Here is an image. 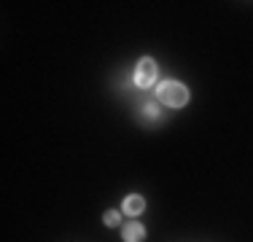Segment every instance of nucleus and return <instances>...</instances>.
Listing matches in <instances>:
<instances>
[{
  "label": "nucleus",
  "mask_w": 253,
  "mask_h": 242,
  "mask_svg": "<svg viewBox=\"0 0 253 242\" xmlns=\"http://www.w3.org/2000/svg\"><path fill=\"white\" fill-rule=\"evenodd\" d=\"M156 73H159V70H156L154 59L151 57H143L140 62H137V68H135V83L140 89H148L156 81Z\"/></svg>",
  "instance_id": "f03ea898"
},
{
  "label": "nucleus",
  "mask_w": 253,
  "mask_h": 242,
  "mask_svg": "<svg viewBox=\"0 0 253 242\" xmlns=\"http://www.w3.org/2000/svg\"><path fill=\"white\" fill-rule=\"evenodd\" d=\"M122 237H124V242H143V240H146V229H143L137 221H129L124 226Z\"/></svg>",
  "instance_id": "20e7f679"
},
{
  "label": "nucleus",
  "mask_w": 253,
  "mask_h": 242,
  "mask_svg": "<svg viewBox=\"0 0 253 242\" xmlns=\"http://www.w3.org/2000/svg\"><path fill=\"white\" fill-rule=\"evenodd\" d=\"M140 113H143V121H148V124H154V121L162 119L159 105H156V102H146V105L140 108Z\"/></svg>",
  "instance_id": "39448f33"
},
{
  "label": "nucleus",
  "mask_w": 253,
  "mask_h": 242,
  "mask_svg": "<svg viewBox=\"0 0 253 242\" xmlns=\"http://www.w3.org/2000/svg\"><path fill=\"white\" fill-rule=\"evenodd\" d=\"M102 221H105V226H119V223H122V213H119V210H108L105 215H102Z\"/></svg>",
  "instance_id": "423d86ee"
},
{
  "label": "nucleus",
  "mask_w": 253,
  "mask_h": 242,
  "mask_svg": "<svg viewBox=\"0 0 253 242\" xmlns=\"http://www.w3.org/2000/svg\"><path fill=\"white\" fill-rule=\"evenodd\" d=\"M143 210H146V199H143L140 194H129V197L124 199V213L126 215L135 218V215H140Z\"/></svg>",
  "instance_id": "7ed1b4c3"
},
{
  "label": "nucleus",
  "mask_w": 253,
  "mask_h": 242,
  "mask_svg": "<svg viewBox=\"0 0 253 242\" xmlns=\"http://www.w3.org/2000/svg\"><path fill=\"white\" fill-rule=\"evenodd\" d=\"M189 89L183 86L180 81H165L156 86V100L165 102L167 108H183L189 102Z\"/></svg>",
  "instance_id": "f257e3e1"
}]
</instances>
